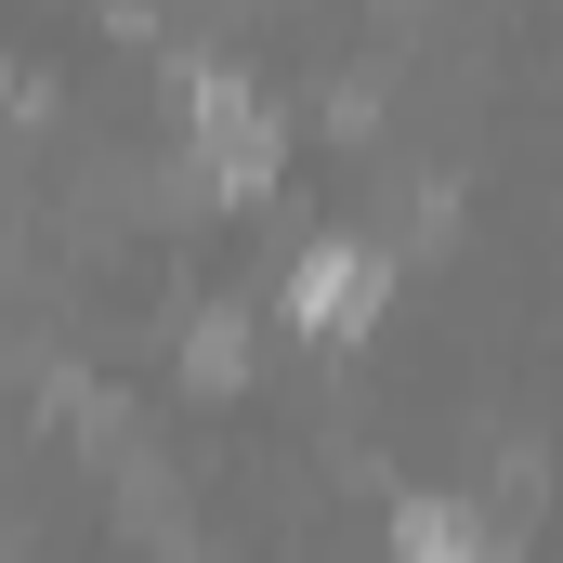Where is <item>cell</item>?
Here are the masks:
<instances>
[{"mask_svg": "<svg viewBox=\"0 0 563 563\" xmlns=\"http://www.w3.org/2000/svg\"><path fill=\"white\" fill-rule=\"evenodd\" d=\"M184 119H197V157H210V170H223L236 197H250V184L276 170V132H263V106H250L236 79H197V106H184Z\"/></svg>", "mask_w": 563, "mask_h": 563, "instance_id": "obj_1", "label": "cell"}, {"mask_svg": "<svg viewBox=\"0 0 563 563\" xmlns=\"http://www.w3.org/2000/svg\"><path fill=\"white\" fill-rule=\"evenodd\" d=\"M367 301H380V276H367L354 250H328V263H301V276H288V314H301V328H354Z\"/></svg>", "mask_w": 563, "mask_h": 563, "instance_id": "obj_2", "label": "cell"}]
</instances>
